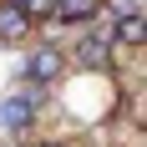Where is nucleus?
Returning <instances> with one entry per match:
<instances>
[{"label": "nucleus", "instance_id": "f257e3e1", "mask_svg": "<svg viewBox=\"0 0 147 147\" xmlns=\"http://www.w3.org/2000/svg\"><path fill=\"white\" fill-rule=\"evenodd\" d=\"M61 71H66V56H61L56 46H36V51L26 56V76L30 81H56Z\"/></svg>", "mask_w": 147, "mask_h": 147}, {"label": "nucleus", "instance_id": "f03ea898", "mask_svg": "<svg viewBox=\"0 0 147 147\" xmlns=\"http://www.w3.org/2000/svg\"><path fill=\"white\" fill-rule=\"evenodd\" d=\"M30 26H36V20H30L20 5H5V0H0V41H26Z\"/></svg>", "mask_w": 147, "mask_h": 147}, {"label": "nucleus", "instance_id": "20e7f679", "mask_svg": "<svg viewBox=\"0 0 147 147\" xmlns=\"http://www.w3.org/2000/svg\"><path fill=\"white\" fill-rule=\"evenodd\" d=\"M51 10L61 20H91V15L102 10V0H51Z\"/></svg>", "mask_w": 147, "mask_h": 147}, {"label": "nucleus", "instance_id": "423d86ee", "mask_svg": "<svg viewBox=\"0 0 147 147\" xmlns=\"http://www.w3.org/2000/svg\"><path fill=\"white\" fill-rule=\"evenodd\" d=\"M36 147H66V142H36Z\"/></svg>", "mask_w": 147, "mask_h": 147}, {"label": "nucleus", "instance_id": "7ed1b4c3", "mask_svg": "<svg viewBox=\"0 0 147 147\" xmlns=\"http://www.w3.org/2000/svg\"><path fill=\"white\" fill-rule=\"evenodd\" d=\"M112 46H142V10H117Z\"/></svg>", "mask_w": 147, "mask_h": 147}, {"label": "nucleus", "instance_id": "39448f33", "mask_svg": "<svg viewBox=\"0 0 147 147\" xmlns=\"http://www.w3.org/2000/svg\"><path fill=\"white\" fill-rule=\"evenodd\" d=\"M76 51H81V66H96V71L107 66V41H81Z\"/></svg>", "mask_w": 147, "mask_h": 147}]
</instances>
